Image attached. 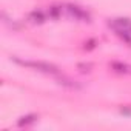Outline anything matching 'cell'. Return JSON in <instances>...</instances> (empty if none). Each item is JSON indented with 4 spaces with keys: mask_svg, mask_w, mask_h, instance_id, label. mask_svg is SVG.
<instances>
[{
    "mask_svg": "<svg viewBox=\"0 0 131 131\" xmlns=\"http://www.w3.org/2000/svg\"><path fill=\"white\" fill-rule=\"evenodd\" d=\"M93 48H96V40H88L85 43V49H93Z\"/></svg>",
    "mask_w": 131,
    "mask_h": 131,
    "instance_id": "cell-10",
    "label": "cell"
},
{
    "mask_svg": "<svg viewBox=\"0 0 131 131\" xmlns=\"http://www.w3.org/2000/svg\"><path fill=\"white\" fill-rule=\"evenodd\" d=\"M77 68L80 70V73H90L91 70H93V63H79L77 65Z\"/></svg>",
    "mask_w": 131,
    "mask_h": 131,
    "instance_id": "cell-9",
    "label": "cell"
},
{
    "mask_svg": "<svg viewBox=\"0 0 131 131\" xmlns=\"http://www.w3.org/2000/svg\"><path fill=\"white\" fill-rule=\"evenodd\" d=\"M39 119V114H26V116H22L19 120H17V126L23 128V126H29L32 123H36Z\"/></svg>",
    "mask_w": 131,
    "mask_h": 131,
    "instance_id": "cell-7",
    "label": "cell"
},
{
    "mask_svg": "<svg viewBox=\"0 0 131 131\" xmlns=\"http://www.w3.org/2000/svg\"><path fill=\"white\" fill-rule=\"evenodd\" d=\"M108 26L114 34L128 46H131V19L128 17H114L108 20Z\"/></svg>",
    "mask_w": 131,
    "mask_h": 131,
    "instance_id": "cell-1",
    "label": "cell"
},
{
    "mask_svg": "<svg viewBox=\"0 0 131 131\" xmlns=\"http://www.w3.org/2000/svg\"><path fill=\"white\" fill-rule=\"evenodd\" d=\"M13 60L20 65V67H26V68H31L34 71H40V73H46V74H52V76H57L60 74L59 68L56 65L49 63V62H40V60H22L19 57H13Z\"/></svg>",
    "mask_w": 131,
    "mask_h": 131,
    "instance_id": "cell-2",
    "label": "cell"
},
{
    "mask_svg": "<svg viewBox=\"0 0 131 131\" xmlns=\"http://www.w3.org/2000/svg\"><path fill=\"white\" fill-rule=\"evenodd\" d=\"M57 77V80H59V83L60 85H63V86H67V88H77V85H76V82L73 80V79H70V77H67V76H60V74H57L56 76Z\"/></svg>",
    "mask_w": 131,
    "mask_h": 131,
    "instance_id": "cell-8",
    "label": "cell"
},
{
    "mask_svg": "<svg viewBox=\"0 0 131 131\" xmlns=\"http://www.w3.org/2000/svg\"><path fill=\"white\" fill-rule=\"evenodd\" d=\"M46 13L49 20H57L65 14V9H63V5H51L46 8Z\"/></svg>",
    "mask_w": 131,
    "mask_h": 131,
    "instance_id": "cell-6",
    "label": "cell"
},
{
    "mask_svg": "<svg viewBox=\"0 0 131 131\" xmlns=\"http://www.w3.org/2000/svg\"><path fill=\"white\" fill-rule=\"evenodd\" d=\"M110 70L113 73H117V74H122V76H129L131 74V65L123 63V62H111Z\"/></svg>",
    "mask_w": 131,
    "mask_h": 131,
    "instance_id": "cell-5",
    "label": "cell"
},
{
    "mask_svg": "<svg viewBox=\"0 0 131 131\" xmlns=\"http://www.w3.org/2000/svg\"><path fill=\"white\" fill-rule=\"evenodd\" d=\"M63 9H65V16H68L77 22H91V13L80 6V5H76V3H65L63 5Z\"/></svg>",
    "mask_w": 131,
    "mask_h": 131,
    "instance_id": "cell-3",
    "label": "cell"
},
{
    "mask_svg": "<svg viewBox=\"0 0 131 131\" xmlns=\"http://www.w3.org/2000/svg\"><path fill=\"white\" fill-rule=\"evenodd\" d=\"M26 19H28V22L32 23V25H42V23H45L46 20H49V19H48L46 9H40V8L32 9V11L28 14Z\"/></svg>",
    "mask_w": 131,
    "mask_h": 131,
    "instance_id": "cell-4",
    "label": "cell"
}]
</instances>
